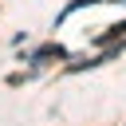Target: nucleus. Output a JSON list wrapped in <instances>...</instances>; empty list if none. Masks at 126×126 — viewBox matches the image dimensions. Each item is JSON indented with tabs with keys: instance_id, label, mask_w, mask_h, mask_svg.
Masks as SVG:
<instances>
[{
	"instance_id": "f257e3e1",
	"label": "nucleus",
	"mask_w": 126,
	"mask_h": 126,
	"mask_svg": "<svg viewBox=\"0 0 126 126\" xmlns=\"http://www.w3.org/2000/svg\"><path fill=\"white\" fill-rule=\"evenodd\" d=\"M63 55H67V51H63L59 43H43L39 51H32V59H35V63H39V59H63Z\"/></svg>"
},
{
	"instance_id": "f03ea898",
	"label": "nucleus",
	"mask_w": 126,
	"mask_h": 126,
	"mask_svg": "<svg viewBox=\"0 0 126 126\" xmlns=\"http://www.w3.org/2000/svg\"><path fill=\"white\" fill-rule=\"evenodd\" d=\"M122 32H126V20H122V24H110V28H102V32H98V43H114Z\"/></svg>"
},
{
	"instance_id": "7ed1b4c3",
	"label": "nucleus",
	"mask_w": 126,
	"mask_h": 126,
	"mask_svg": "<svg viewBox=\"0 0 126 126\" xmlns=\"http://www.w3.org/2000/svg\"><path fill=\"white\" fill-rule=\"evenodd\" d=\"M102 4H106V0H102Z\"/></svg>"
}]
</instances>
